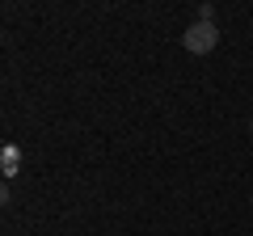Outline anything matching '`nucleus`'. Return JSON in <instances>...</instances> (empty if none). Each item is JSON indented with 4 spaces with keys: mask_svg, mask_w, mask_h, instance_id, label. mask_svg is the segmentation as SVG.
<instances>
[{
    "mask_svg": "<svg viewBox=\"0 0 253 236\" xmlns=\"http://www.w3.org/2000/svg\"><path fill=\"white\" fill-rule=\"evenodd\" d=\"M181 42H186V51H190V55H207V51H215V42H219L215 21H194V26L181 34Z\"/></svg>",
    "mask_w": 253,
    "mask_h": 236,
    "instance_id": "1",
    "label": "nucleus"
},
{
    "mask_svg": "<svg viewBox=\"0 0 253 236\" xmlns=\"http://www.w3.org/2000/svg\"><path fill=\"white\" fill-rule=\"evenodd\" d=\"M249 131H253V122H249Z\"/></svg>",
    "mask_w": 253,
    "mask_h": 236,
    "instance_id": "3",
    "label": "nucleus"
},
{
    "mask_svg": "<svg viewBox=\"0 0 253 236\" xmlns=\"http://www.w3.org/2000/svg\"><path fill=\"white\" fill-rule=\"evenodd\" d=\"M17 173V148H4V177Z\"/></svg>",
    "mask_w": 253,
    "mask_h": 236,
    "instance_id": "2",
    "label": "nucleus"
}]
</instances>
